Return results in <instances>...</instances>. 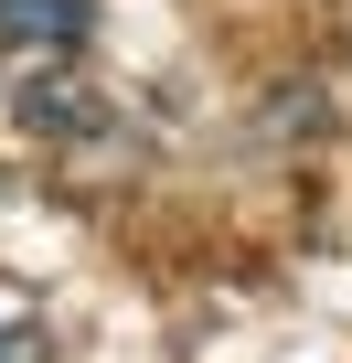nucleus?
I'll list each match as a JSON object with an SVG mask.
<instances>
[{"instance_id":"1","label":"nucleus","mask_w":352,"mask_h":363,"mask_svg":"<svg viewBox=\"0 0 352 363\" xmlns=\"http://www.w3.org/2000/svg\"><path fill=\"white\" fill-rule=\"evenodd\" d=\"M0 43H22V54H86L96 43V0H0Z\"/></svg>"},{"instance_id":"2","label":"nucleus","mask_w":352,"mask_h":363,"mask_svg":"<svg viewBox=\"0 0 352 363\" xmlns=\"http://www.w3.org/2000/svg\"><path fill=\"white\" fill-rule=\"evenodd\" d=\"M11 118H22L33 139H86V128H96V96H86L75 75H22V86H11Z\"/></svg>"},{"instance_id":"3","label":"nucleus","mask_w":352,"mask_h":363,"mask_svg":"<svg viewBox=\"0 0 352 363\" xmlns=\"http://www.w3.org/2000/svg\"><path fill=\"white\" fill-rule=\"evenodd\" d=\"M0 363H54V331L43 320H0Z\"/></svg>"}]
</instances>
